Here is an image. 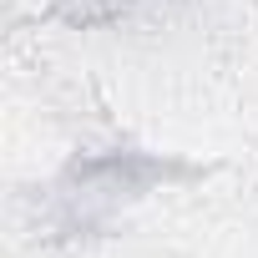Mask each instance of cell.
Returning a JSON list of instances; mask_svg holds the SVG:
<instances>
[{
	"instance_id": "obj_1",
	"label": "cell",
	"mask_w": 258,
	"mask_h": 258,
	"mask_svg": "<svg viewBox=\"0 0 258 258\" xmlns=\"http://www.w3.org/2000/svg\"><path fill=\"white\" fill-rule=\"evenodd\" d=\"M126 6H137V0H56L51 16H66L71 26H91V21H106V16H116Z\"/></svg>"
}]
</instances>
